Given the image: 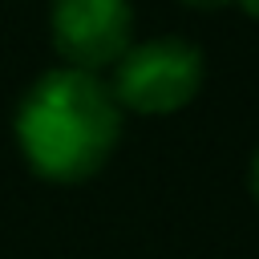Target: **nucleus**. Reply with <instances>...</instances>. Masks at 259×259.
<instances>
[{
    "label": "nucleus",
    "mask_w": 259,
    "mask_h": 259,
    "mask_svg": "<svg viewBox=\"0 0 259 259\" xmlns=\"http://www.w3.org/2000/svg\"><path fill=\"white\" fill-rule=\"evenodd\" d=\"M186 8H202V12H210V8H223V4H231V0H182Z\"/></svg>",
    "instance_id": "nucleus-4"
},
{
    "label": "nucleus",
    "mask_w": 259,
    "mask_h": 259,
    "mask_svg": "<svg viewBox=\"0 0 259 259\" xmlns=\"http://www.w3.org/2000/svg\"><path fill=\"white\" fill-rule=\"evenodd\" d=\"M198 85H202V53L190 40L158 36V40L130 45L113 61L109 93L117 97L121 109L158 117L190 105Z\"/></svg>",
    "instance_id": "nucleus-2"
},
{
    "label": "nucleus",
    "mask_w": 259,
    "mask_h": 259,
    "mask_svg": "<svg viewBox=\"0 0 259 259\" xmlns=\"http://www.w3.org/2000/svg\"><path fill=\"white\" fill-rule=\"evenodd\" d=\"M121 138V105L97 73L53 69L20 97L16 146L49 182L93 178Z\"/></svg>",
    "instance_id": "nucleus-1"
},
{
    "label": "nucleus",
    "mask_w": 259,
    "mask_h": 259,
    "mask_svg": "<svg viewBox=\"0 0 259 259\" xmlns=\"http://www.w3.org/2000/svg\"><path fill=\"white\" fill-rule=\"evenodd\" d=\"M49 32L65 65L97 73L130 49L134 8L130 0H53Z\"/></svg>",
    "instance_id": "nucleus-3"
},
{
    "label": "nucleus",
    "mask_w": 259,
    "mask_h": 259,
    "mask_svg": "<svg viewBox=\"0 0 259 259\" xmlns=\"http://www.w3.org/2000/svg\"><path fill=\"white\" fill-rule=\"evenodd\" d=\"M251 194H255V202H259V154H255V162H251Z\"/></svg>",
    "instance_id": "nucleus-5"
},
{
    "label": "nucleus",
    "mask_w": 259,
    "mask_h": 259,
    "mask_svg": "<svg viewBox=\"0 0 259 259\" xmlns=\"http://www.w3.org/2000/svg\"><path fill=\"white\" fill-rule=\"evenodd\" d=\"M235 4H239L247 16H255V20H259V0H235Z\"/></svg>",
    "instance_id": "nucleus-6"
}]
</instances>
